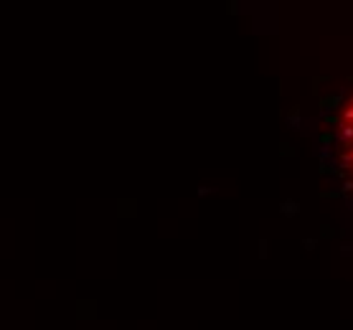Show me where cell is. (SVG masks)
I'll use <instances>...</instances> for the list:
<instances>
[{"label":"cell","mask_w":353,"mask_h":330,"mask_svg":"<svg viewBox=\"0 0 353 330\" xmlns=\"http://www.w3.org/2000/svg\"><path fill=\"white\" fill-rule=\"evenodd\" d=\"M340 142H343V168L351 170V178L346 180V191H353V97L348 107L343 109V120H340Z\"/></svg>","instance_id":"6da1fadb"}]
</instances>
